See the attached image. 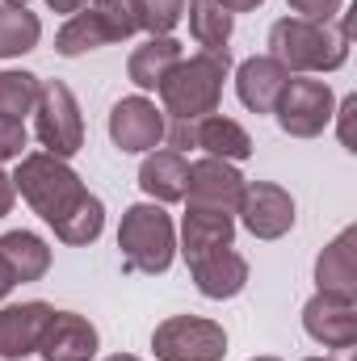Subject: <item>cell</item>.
<instances>
[{
	"instance_id": "cell-1",
	"label": "cell",
	"mask_w": 357,
	"mask_h": 361,
	"mask_svg": "<svg viewBox=\"0 0 357 361\" xmlns=\"http://www.w3.org/2000/svg\"><path fill=\"white\" fill-rule=\"evenodd\" d=\"M353 13L341 8L332 21H307V17H277L269 25V55L290 72V76H324L345 68L349 59V34H353Z\"/></svg>"
},
{
	"instance_id": "cell-2",
	"label": "cell",
	"mask_w": 357,
	"mask_h": 361,
	"mask_svg": "<svg viewBox=\"0 0 357 361\" xmlns=\"http://www.w3.org/2000/svg\"><path fill=\"white\" fill-rule=\"evenodd\" d=\"M227 72H231V51H198L181 59L156 89L164 122H198L206 114H219Z\"/></svg>"
},
{
	"instance_id": "cell-3",
	"label": "cell",
	"mask_w": 357,
	"mask_h": 361,
	"mask_svg": "<svg viewBox=\"0 0 357 361\" xmlns=\"http://www.w3.org/2000/svg\"><path fill=\"white\" fill-rule=\"evenodd\" d=\"M13 185H17V193L30 202V210H34L42 223H51V227L63 223V219L89 197L80 173H76L68 160L51 156V152H25V156L17 160Z\"/></svg>"
},
{
	"instance_id": "cell-4",
	"label": "cell",
	"mask_w": 357,
	"mask_h": 361,
	"mask_svg": "<svg viewBox=\"0 0 357 361\" xmlns=\"http://www.w3.org/2000/svg\"><path fill=\"white\" fill-rule=\"evenodd\" d=\"M118 252H122V269L126 273H160L173 269L177 261V227L173 214L160 202H135L126 206L122 223H118Z\"/></svg>"
},
{
	"instance_id": "cell-5",
	"label": "cell",
	"mask_w": 357,
	"mask_h": 361,
	"mask_svg": "<svg viewBox=\"0 0 357 361\" xmlns=\"http://www.w3.org/2000/svg\"><path fill=\"white\" fill-rule=\"evenodd\" d=\"M131 34H139L131 0H89L80 13H72V17L59 25V34H55V55L80 59V55H89V51L126 42Z\"/></svg>"
},
{
	"instance_id": "cell-6",
	"label": "cell",
	"mask_w": 357,
	"mask_h": 361,
	"mask_svg": "<svg viewBox=\"0 0 357 361\" xmlns=\"http://www.w3.org/2000/svg\"><path fill=\"white\" fill-rule=\"evenodd\" d=\"M34 135L42 143V152L72 160L85 147V118H80V101L63 80H42L38 105H34Z\"/></svg>"
},
{
	"instance_id": "cell-7",
	"label": "cell",
	"mask_w": 357,
	"mask_h": 361,
	"mask_svg": "<svg viewBox=\"0 0 357 361\" xmlns=\"http://www.w3.org/2000/svg\"><path fill=\"white\" fill-rule=\"evenodd\" d=\"M337 114V92L328 80H311V76H290V85L282 89L273 118L290 139H315L328 130Z\"/></svg>"
},
{
	"instance_id": "cell-8",
	"label": "cell",
	"mask_w": 357,
	"mask_h": 361,
	"mask_svg": "<svg viewBox=\"0 0 357 361\" xmlns=\"http://www.w3.org/2000/svg\"><path fill=\"white\" fill-rule=\"evenodd\" d=\"M156 361H223L227 357V332L214 319L202 315H169L152 332Z\"/></svg>"
},
{
	"instance_id": "cell-9",
	"label": "cell",
	"mask_w": 357,
	"mask_h": 361,
	"mask_svg": "<svg viewBox=\"0 0 357 361\" xmlns=\"http://www.w3.org/2000/svg\"><path fill=\"white\" fill-rule=\"evenodd\" d=\"M164 139H169V147L181 152V156L189 147H198V152H206L214 160H231V164H240V160L253 156V135L236 118H223V114H206L198 122H169L164 126Z\"/></svg>"
},
{
	"instance_id": "cell-10",
	"label": "cell",
	"mask_w": 357,
	"mask_h": 361,
	"mask_svg": "<svg viewBox=\"0 0 357 361\" xmlns=\"http://www.w3.org/2000/svg\"><path fill=\"white\" fill-rule=\"evenodd\" d=\"M164 109L152 97H122L109 109V139L126 156H147L164 143Z\"/></svg>"
},
{
	"instance_id": "cell-11",
	"label": "cell",
	"mask_w": 357,
	"mask_h": 361,
	"mask_svg": "<svg viewBox=\"0 0 357 361\" xmlns=\"http://www.w3.org/2000/svg\"><path fill=\"white\" fill-rule=\"evenodd\" d=\"M236 219H240L244 231L257 235V240H282V235L294 227L298 214H294V197H290L282 185H273V180H248Z\"/></svg>"
},
{
	"instance_id": "cell-12",
	"label": "cell",
	"mask_w": 357,
	"mask_h": 361,
	"mask_svg": "<svg viewBox=\"0 0 357 361\" xmlns=\"http://www.w3.org/2000/svg\"><path fill=\"white\" fill-rule=\"evenodd\" d=\"M303 328L324 349H353L357 345V298L315 290L303 302Z\"/></svg>"
},
{
	"instance_id": "cell-13",
	"label": "cell",
	"mask_w": 357,
	"mask_h": 361,
	"mask_svg": "<svg viewBox=\"0 0 357 361\" xmlns=\"http://www.w3.org/2000/svg\"><path fill=\"white\" fill-rule=\"evenodd\" d=\"M244 185L240 169L231 160H214V156H202L189 164V185H185V202L193 206H214V210H240V197H244Z\"/></svg>"
},
{
	"instance_id": "cell-14",
	"label": "cell",
	"mask_w": 357,
	"mask_h": 361,
	"mask_svg": "<svg viewBox=\"0 0 357 361\" xmlns=\"http://www.w3.org/2000/svg\"><path fill=\"white\" fill-rule=\"evenodd\" d=\"M101 349V336L92 328L89 315L76 311H51L42 341H38V357L42 361H92Z\"/></svg>"
},
{
	"instance_id": "cell-15",
	"label": "cell",
	"mask_w": 357,
	"mask_h": 361,
	"mask_svg": "<svg viewBox=\"0 0 357 361\" xmlns=\"http://www.w3.org/2000/svg\"><path fill=\"white\" fill-rule=\"evenodd\" d=\"M51 302L30 298V302H8L0 307V361H21L30 353H38L42 328L51 319Z\"/></svg>"
},
{
	"instance_id": "cell-16",
	"label": "cell",
	"mask_w": 357,
	"mask_h": 361,
	"mask_svg": "<svg viewBox=\"0 0 357 361\" xmlns=\"http://www.w3.org/2000/svg\"><path fill=\"white\" fill-rule=\"evenodd\" d=\"M236 240V214L231 210H214V206H193L185 202V219H181V257L185 265L214 252V248H227Z\"/></svg>"
},
{
	"instance_id": "cell-17",
	"label": "cell",
	"mask_w": 357,
	"mask_h": 361,
	"mask_svg": "<svg viewBox=\"0 0 357 361\" xmlns=\"http://www.w3.org/2000/svg\"><path fill=\"white\" fill-rule=\"evenodd\" d=\"M189 273H193L198 294H202V298H214V302L236 298V294H244V286H248V261H244L231 244H227V248H214V252H206V257H198V261H189Z\"/></svg>"
},
{
	"instance_id": "cell-18",
	"label": "cell",
	"mask_w": 357,
	"mask_h": 361,
	"mask_svg": "<svg viewBox=\"0 0 357 361\" xmlns=\"http://www.w3.org/2000/svg\"><path fill=\"white\" fill-rule=\"evenodd\" d=\"M286 85H290V72L273 55H253V59H244L236 68V97L253 114H273V105H277Z\"/></svg>"
},
{
	"instance_id": "cell-19",
	"label": "cell",
	"mask_w": 357,
	"mask_h": 361,
	"mask_svg": "<svg viewBox=\"0 0 357 361\" xmlns=\"http://www.w3.org/2000/svg\"><path fill=\"white\" fill-rule=\"evenodd\" d=\"M181 59H185V47H181L173 34H152V38H143V42L131 51L126 76H131L135 89L152 92V89H160V80L177 68Z\"/></svg>"
},
{
	"instance_id": "cell-20",
	"label": "cell",
	"mask_w": 357,
	"mask_h": 361,
	"mask_svg": "<svg viewBox=\"0 0 357 361\" xmlns=\"http://www.w3.org/2000/svg\"><path fill=\"white\" fill-rule=\"evenodd\" d=\"M185 185H189V160L173 152V147H160V152H147L143 164H139V189L169 206V202H185Z\"/></svg>"
},
{
	"instance_id": "cell-21",
	"label": "cell",
	"mask_w": 357,
	"mask_h": 361,
	"mask_svg": "<svg viewBox=\"0 0 357 361\" xmlns=\"http://www.w3.org/2000/svg\"><path fill=\"white\" fill-rule=\"evenodd\" d=\"M315 286L328 294L357 298V227H345L320 257H315Z\"/></svg>"
},
{
	"instance_id": "cell-22",
	"label": "cell",
	"mask_w": 357,
	"mask_h": 361,
	"mask_svg": "<svg viewBox=\"0 0 357 361\" xmlns=\"http://www.w3.org/2000/svg\"><path fill=\"white\" fill-rule=\"evenodd\" d=\"M0 265L8 269L13 286L21 281H42L51 269V244L34 231H4L0 235Z\"/></svg>"
},
{
	"instance_id": "cell-23",
	"label": "cell",
	"mask_w": 357,
	"mask_h": 361,
	"mask_svg": "<svg viewBox=\"0 0 357 361\" xmlns=\"http://www.w3.org/2000/svg\"><path fill=\"white\" fill-rule=\"evenodd\" d=\"M185 17H189V34L202 51H227L231 42V30H236V17L219 4V0H189L185 4Z\"/></svg>"
},
{
	"instance_id": "cell-24",
	"label": "cell",
	"mask_w": 357,
	"mask_h": 361,
	"mask_svg": "<svg viewBox=\"0 0 357 361\" xmlns=\"http://www.w3.org/2000/svg\"><path fill=\"white\" fill-rule=\"evenodd\" d=\"M38 38H42L38 13H30L25 4H0V59H17L34 51Z\"/></svg>"
},
{
	"instance_id": "cell-25",
	"label": "cell",
	"mask_w": 357,
	"mask_h": 361,
	"mask_svg": "<svg viewBox=\"0 0 357 361\" xmlns=\"http://www.w3.org/2000/svg\"><path fill=\"white\" fill-rule=\"evenodd\" d=\"M101 231H105V206L97 193H89L63 223H55V235L72 248H89L92 240H101Z\"/></svg>"
},
{
	"instance_id": "cell-26",
	"label": "cell",
	"mask_w": 357,
	"mask_h": 361,
	"mask_svg": "<svg viewBox=\"0 0 357 361\" xmlns=\"http://www.w3.org/2000/svg\"><path fill=\"white\" fill-rule=\"evenodd\" d=\"M42 80L34 72H0V114L4 118H25L38 105Z\"/></svg>"
},
{
	"instance_id": "cell-27",
	"label": "cell",
	"mask_w": 357,
	"mask_h": 361,
	"mask_svg": "<svg viewBox=\"0 0 357 361\" xmlns=\"http://www.w3.org/2000/svg\"><path fill=\"white\" fill-rule=\"evenodd\" d=\"M135 8V25L152 38V34H173L185 17V0H131Z\"/></svg>"
},
{
	"instance_id": "cell-28",
	"label": "cell",
	"mask_w": 357,
	"mask_h": 361,
	"mask_svg": "<svg viewBox=\"0 0 357 361\" xmlns=\"http://www.w3.org/2000/svg\"><path fill=\"white\" fill-rule=\"evenodd\" d=\"M25 143H30L25 122L0 114V164H4V160H21V156H25Z\"/></svg>"
},
{
	"instance_id": "cell-29",
	"label": "cell",
	"mask_w": 357,
	"mask_h": 361,
	"mask_svg": "<svg viewBox=\"0 0 357 361\" xmlns=\"http://www.w3.org/2000/svg\"><path fill=\"white\" fill-rule=\"evenodd\" d=\"M286 4L294 8V17H307V21H332L345 8V0H286Z\"/></svg>"
},
{
	"instance_id": "cell-30",
	"label": "cell",
	"mask_w": 357,
	"mask_h": 361,
	"mask_svg": "<svg viewBox=\"0 0 357 361\" xmlns=\"http://www.w3.org/2000/svg\"><path fill=\"white\" fill-rule=\"evenodd\" d=\"M353 114H357V97H345L341 105H337V126H341V143H345V152H357L353 143Z\"/></svg>"
},
{
	"instance_id": "cell-31",
	"label": "cell",
	"mask_w": 357,
	"mask_h": 361,
	"mask_svg": "<svg viewBox=\"0 0 357 361\" xmlns=\"http://www.w3.org/2000/svg\"><path fill=\"white\" fill-rule=\"evenodd\" d=\"M13 202H17V185H13V177L0 169V219L13 210Z\"/></svg>"
},
{
	"instance_id": "cell-32",
	"label": "cell",
	"mask_w": 357,
	"mask_h": 361,
	"mask_svg": "<svg viewBox=\"0 0 357 361\" xmlns=\"http://www.w3.org/2000/svg\"><path fill=\"white\" fill-rule=\"evenodd\" d=\"M219 4H223L231 17H236V13H253V8H261L265 0H219Z\"/></svg>"
},
{
	"instance_id": "cell-33",
	"label": "cell",
	"mask_w": 357,
	"mask_h": 361,
	"mask_svg": "<svg viewBox=\"0 0 357 361\" xmlns=\"http://www.w3.org/2000/svg\"><path fill=\"white\" fill-rule=\"evenodd\" d=\"M8 290H13V277H8V269H4V265H0V302L8 298Z\"/></svg>"
},
{
	"instance_id": "cell-34",
	"label": "cell",
	"mask_w": 357,
	"mask_h": 361,
	"mask_svg": "<svg viewBox=\"0 0 357 361\" xmlns=\"http://www.w3.org/2000/svg\"><path fill=\"white\" fill-rule=\"evenodd\" d=\"M101 361H143V357H135V353H109V357H101Z\"/></svg>"
},
{
	"instance_id": "cell-35",
	"label": "cell",
	"mask_w": 357,
	"mask_h": 361,
	"mask_svg": "<svg viewBox=\"0 0 357 361\" xmlns=\"http://www.w3.org/2000/svg\"><path fill=\"white\" fill-rule=\"evenodd\" d=\"M248 361H282V357H269V353H261V357H248Z\"/></svg>"
},
{
	"instance_id": "cell-36",
	"label": "cell",
	"mask_w": 357,
	"mask_h": 361,
	"mask_svg": "<svg viewBox=\"0 0 357 361\" xmlns=\"http://www.w3.org/2000/svg\"><path fill=\"white\" fill-rule=\"evenodd\" d=\"M0 4H30V0H0Z\"/></svg>"
},
{
	"instance_id": "cell-37",
	"label": "cell",
	"mask_w": 357,
	"mask_h": 361,
	"mask_svg": "<svg viewBox=\"0 0 357 361\" xmlns=\"http://www.w3.org/2000/svg\"><path fill=\"white\" fill-rule=\"evenodd\" d=\"M303 361H337V357H303Z\"/></svg>"
}]
</instances>
